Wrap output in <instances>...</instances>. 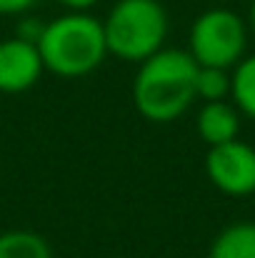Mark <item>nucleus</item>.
I'll list each match as a JSON object with an SVG mask.
<instances>
[{"label": "nucleus", "instance_id": "nucleus-1", "mask_svg": "<svg viewBox=\"0 0 255 258\" xmlns=\"http://www.w3.org/2000/svg\"><path fill=\"white\" fill-rule=\"evenodd\" d=\"M133 81L135 110L150 123L178 120L195 98L198 63L188 50L160 48L143 63H138Z\"/></svg>", "mask_w": 255, "mask_h": 258}, {"label": "nucleus", "instance_id": "nucleus-2", "mask_svg": "<svg viewBox=\"0 0 255 258\" xmlns=\"http://www.w3.org/2000/svg\"><path fill=\"white\" fill-rule=\"evenodd\" d=\"M38 50L45 71L58 78H85L108 58L103 20L90 13H65L50 23H45Z\"/></svg>", "mask_w": 255, "mask_h": 258}, {"label": "nucleus", "instance_id": "nucleus-3", "mask_svg": "<svg viewBox=\"0 0 255 258\" xmlns=\"http://www.w3.org/2000/svg\"><path fill=\"white\" fill-rule=\"evenodd\" d=\"M103 30L108 55L125 63H143L165 45L168 10L160 0H118L108 10Z\"/></svg>", "mask_w": 255, "mask_h": 258}, {"label": "nucleus", "instance_id": "nucleus-4", "mask_svg": "<svg viewBox=\"0 0 255 258\" xmlns=\"http://www.w3.org/2000/svg\"><path fill=\"white\" fill-rule=\"evenodd\" d=\"M248 25L230 8H210L200 13L188 35V53L198 66L233 71L245 55Z\"/></svg>", "mask_w": 255, "mask_h": 258}, {"label": "nucleus", "instance_id": "nucleus-5", "mask_svg": "<svg viewBox=\"0 0 255 258\" xmlns=\"http://www.w3.org/2000/svg\"><path fill=\"white\" fill-rule=\"evenodd\" d=\"M208 180L230 198H245L255 193V148L235 138L213 146L205 156Z\"/></svg>", "mask_w": 255, "mask_h": 258}, {"label": "nucleus", "instance_id": "nucleus-6", "mask_svg": "<svg viewBox=\"0 0 255 258\" xmlns=\"http://www.w3.org/2000/svg\"><path fill=\"white\" fill-rule=\"evenodd\" d=\"M45 66L35 43L23 38H8L0 43V93H25L33 88Z\"/></svg>", "mask_w": 255, "mask_h": 258}, {"label": "nucleus", "instance_id": "nucleus-7", "mask_svg": "<svg viewBox=\"0 0 255 258\" xmlns=\"http://www.w3.org/2000/svg\"><path fill=\"white\" fill-rule=\"evenodd\" d=\"M195 128H198V136L203 138V143H208L210 148L235 141L240 133V110L230 100L203 103Z\"/></svg>", "mask_w": 255, "mask_h": 258}, {"label": "nucleus", "instance_id": "nucleus-8", "mask_svg": "<svg viewBox=\"0 0 255 258\" xmlns=\"http://www.w3.org/2000/svg\"><path fill=\"white\" fill-rule=\"evenodd\" d=\"M208 258H255V223L240 221L225 226L213 238Z\"/></svg>", "mask_w": 255, "mask_h": 258}, {"label": "nucleus", "instance_id": "nucleus-9", "mask_svg": "<svg viewBox=\"0 0 255 258\" xmlns=\"http://www.w3.org/2000/svg\"><path fill=\"white\" fill-rule=\"evenodd\" d=\"M230 98L240 115L255 120V53L243 55L230 71Z\"/></svg>", "mask_w": 255, "mask_h": 258}, {"label": "nucleus", "instance_id": "nucleus-10", "mask_svg": "<svg viewBox=\"0 0 255 258\" xmlns=\"http://www.w3.org/2000/svg\"><path fill=\"white\" fill-rule=\"evenodd\" d=\"M0 258H53L48 241L25 228L0 233Z\"/></svg>", "mask_w": 255, "mask_h": 258}, {"label": "nucleus", "instance_id": "nucleus-11", "mask_svg": "<svg viewBox=\"0 0 255 258\" xmlns=\"http://www.w3.org/2000/svg\"><path fill=\"white\" fill-rule=\"evenodd\" d=\"M195 98H200L203 103L228 100L230 98V71L213 68V66H198Z\"/></svg>", "mask_w": 255, "mask_h": 258}, {"label": "nucleus", "instance_id": "nucleus-12", "mask_svg": "<svg viewBox=\"0 0 255 258\" xmlns=\"http://www.w3.org/2000/svg\"><path fill=\"white\" fill-rule=\"evenodd\" d=\"M43 28H45V23H40V20H33V18H20L15 35H18V38H23V40L38 43V38H40Z\"/></svg>", "mask_w": 255, "mask_h": 258}, {"label": "nucleus", "instance_id": "nucleus-13", "mask_svg": "<svg viewBox=\"0 0 255 258\" xmlns=\"http://www.w3.org/2000/svg\"><path fill=\"white\" fill-rule=\"evenodd\" d=\"M38 0H0V15H25Z\"/></svg>", "mask_w": 255, "mask_h": 258}, {"label": "nucleus", "instance_id": "nucleus-14", "mask_svg": "<svg viewBox=\"0 0 255 258\" xmlns=\"http://www.w3.org/2000/svg\"><path fill=\"white\" fill-rule=\"evenodd\" d=\"M60 5H65L70 13H88L93 5H98V0H58Z\"/></svg>", "mask_w": 255, "mask_h": 258}, {"label": "nucleus", "instance_id": "nucleus-15", "mask_svg": "<svg viewBox=\"0 0 255 258\" xmlns=\"http://www.w3.org/2000/svg\"><path fill=\"white\" fill-rule=\"evenodd\" d=\"M248 20H250V30L255 33V0L250 3V18H248Z\"/></svg>", "mask_w": 255, "mask_h": 258}, {"label": "nucleus", "instance_id": "nucleus-16", "mask_svg": "<svg viewBox=\"0 0 255 258\" xmlns=\"http://www.w3.org/2000/svg\"><path fill=\"white\" fill-rule=\"evenodd\" d=\"M215 3H230V0H215Z\"/></svg>", "mask_w": 255, "mask_h": 258}]
</instances>
